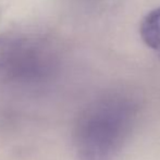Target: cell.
<instances>
[{
    "label": "cell",
    "mask_w": 160,
    "mask_h": 160,
    "mask_svg": "<svg viewBox=\"0 0 160 160\" xmlns=\"http://www.w3.org/2000/svg\"><path fill=\"white\" fill-rule=\"evenodd\" d=\"M128 111L109 103H95L81 113L73 131L80 160H111L124 138Z\"/></svg>",
    "instance_id": "obj_1"
},
{
    "label": "cell",
    "mask_w": 160,
    "mask_h": 160,
    "mask_svg": "<svg viewBox=\"0 0 160 160\" xmlns=\"http://www.w3.org/2000/svg\"><path fill=\"white\" fill-rule=\"evenodd\" d=\"M52 61L49 44L23 36L0 37V71L14 78H35L46 73Z\"/></svg>",
    "instance_id": "obj_2"
},
{
    "label": "cell",
    "mask_w": 160,
    "mask_h": 160,
    "mask_svg": "<svg viewBox=\"0 0 160 160\" xmlns=\"http://www.w3.org/2000/svg\"><path fill=\"white\" fill-rule=\"evenodd\" d=\"M142 40L160 58V7L144 17L139 26Z\"/></svg>",
    "instance_id": "obj_3"
}]
</instances>
